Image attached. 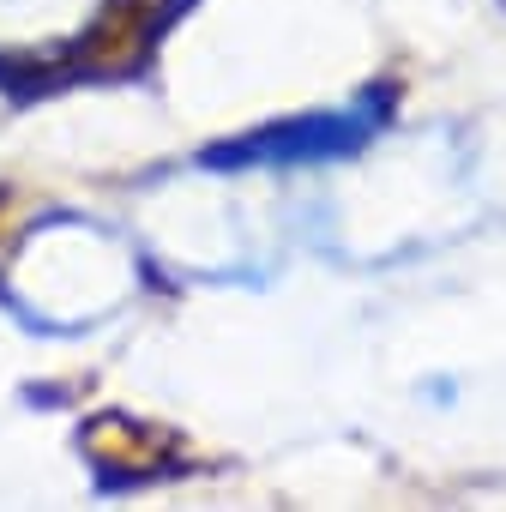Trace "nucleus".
Returning <instances> with one entry per match:
<instances>
[{
    "mask_svg": "<svg viewBox=\"0 0 506 512\" xmlns=\"http://www.w3.org/2000/svg\"><path fill=\"white\" fill-rule=\"evenodd\" d=\"M386 103H362V109H338V115H314V121H290V127H266L247 133L241 145L217 151L211 163H320V157H350L368 145V133L380 127Z\"/></svg>",
    "mask_w": 506,
    "mask_h": 512,
    "instance_id": "obj_1",
    "label": "nucleus"
}]
</instances>
